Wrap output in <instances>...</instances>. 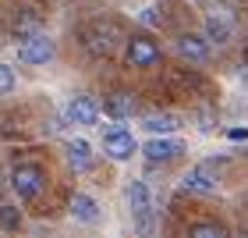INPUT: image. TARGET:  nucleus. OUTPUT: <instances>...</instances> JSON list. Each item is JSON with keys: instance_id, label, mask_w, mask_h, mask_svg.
Masks as SVG:
<instances>
[{"instance_id": "0eeeda50", "label": "nucleus", "mask_w": 248, "mask_h": 238, "mask_svg": "<svg viewBox=\"0 0 248 238\" xmlns=\"http://www.w3.org/2000/svg\"><path fill=\"white\" fill-rule=\"evenodd\" d=\"M177 53H181V57H188V61H195V64H206V61H209L206 39H202V36H191V32L177 36Z\"/></svg>"}, {"instance_id": "2eb2a0df", "label": "nucleus", "mask_w": 248, "mask_h": 238, "mask_svg": "<svg viewBox=\"0 0 248 238\" xmlns=\"http://www.w3.org/2000/svg\"><path fill=\"white\" fill-rule=\"evenodd\" d=\"M11 89H15V68L0 64V96H7Z\"/></svg>"}, {"instance_id": "9d476101", "label": "nucleus", "mask_w": 248, "mask_h": 238, "mask_svg": "<svg viewBox=\"0 0 248 238\" xmlns=\"http://www.w3.org/2000/svg\"><path fill=\"white\" fill-rule=\"evenodd\" d=\"M67 164L75 167V171H89L93 167V150H89V142L85 139H67Z\"/></svg>"}, {"instance_id": "9b49d317", "label": "nucleus", "mask_w": 248, "mask_h": 238, "mask_svg": "<svg viewBox=\"0 0 248 238\" xmlns=\"http://www.w3.org/2000/svg\"><path fill=\"white\" fill-rule=\"evenodd\" d=\"M71 217L82 221V224H96L99 221V206L93 196H85V192H78V196L71 199Z\"/></svg>"}, {"instance_id": "1a4fd4ad", "label": "nucleus", "mask_w": 248, "mask_h": 238, "mask_svg": "<svg viewBox=\"0 0 248 238\" xmlns=\"http://www.w3.org/2000/svg\"><path fill=\"white\" fill-rule=\"evenodd\" d=\"M142 153L149 156V160H174V156L185 153V146L181 142H170V139H149L142 146Z\"/></svg>"}, {"instance_id": "423d86ee", "label": "nucleus", "mask_w": 248, "mask_h": 238, "mask_svg": "<svg viewBox=\"0 0 248 238\" xmlns=\"http://www.w3.org/2000/svg\"><path fill=\"white\" fill-rule=\"evenodd\" d=\"M185 188H188V192H202V196L217 192V174H213V167H209V164L191 167V171L185 174Z\"/></svg>"}, {"instance_id": "a211bd4d", "label": "nucleus", "mask_w": 248, "mask_h": 238, "mask_svg": "<svg viewBox=\"0 0 248 238\" xmlns=\"http://www.w3.org/2000/svg\"><path fill=\"white\" fill-rule=\"evenodd\" d=\"M231 139H248V128H234V132H231Z\"/></svg>"}, {"instance_id": "20e7f679", "label": "nucleus", "mask_w": 248, "mask_h": 238, "mask_svg": "<svg viewBox=\"0 0 248 238\" xmlns=\"http://www.w3.org/2000/svg\"><path fill=\"white\" fill-rule=\"evenodd\" d=\"M11 185H15V192L21 199H32L43 188V171H39V167H32V164H21V167L11 171Z\"/></svg>"}, {"instance_id": "f3484780", "label": "nucleus", "mask_w": 248, "mask_h": 238, "mask_svg": "<svg viewBox=\"0 0 248 238\" xmlns=\"http://www.w3.org/2000/svg\"><path fill=\"white\" fill-rule=\"evenodd\" d=\"M0 224H4V228H18V224H21V213H18L15 206H0Z\"/></svg>"}, {"instance_id": "4468645a", "label": "nucleus", "mask_w": 248, "mask_h": 238, "mask_svg": "<svg viewBox=\"0 0 248 238\" xmlns=\"http://www.w3.org/2000/svg\"><path fill=\"white\" fill-rule=\"evenodd\" d=\"M206 32H209V39L227 43V39H231V18L217 21V15H209V18H206Z\"/></svg>"}, {"instance_id": "ddd939ff", "label": "nucleus", "mask_w": 248, "mask_h": 238, "mask_svg": "<svg viewBox=\"0 0 248 238\" xmlns=\"http://www.w3.org/2000/svg\"><path fill=\"white\" fill-rule=\"evenodd\" d=\"M142 128L153 132V135H167V132H177V128H181V121H177L174 114H149V118L142 121Z\"/></svg>"}, {"instance_id": "dca6fc26", "label": "nucleus", "mask_w": 248, "mask_h": 238, "mask_svg": "<svg viewBox=\"0 0 248 238\" xmlns=\"http://www.w3.org/2000/svg\"><path fill=\"white\" fill-rule=\"evenodd\" d=\"M191 235H195V238H220L223 228H220V224H195V228H191Z\"/></svg>"}, {"instance_id": "7ed1b4c3", "label": "nucleus", "mask_w": 248, "mask_h": 238, "mask_svg": "<svg viewBox=\"0 0 248 238\" xmlns=\"http://www.w3.org/2000/svg\"><path fill=\"white\" fill-rule=\"evenodd\" d=\"M53 53H57V47H53L50 36H29L18 50V61L21 64H46V61H53Z\"/></svg>"}, {"instance_id": "f8f14e48", "label": "nucleus", "mask_w": 248, "mask_h": 238, "mask_svg": "<svg viewBox=\"0 0 248 238\" xmlns=\"http://www.w3.org/2000/svg\"><path fill=\"white\" fill-rule=\"evenodd\" d=\"M131 110H135V100H131L128 93H114V96H107V114L114 118V121L131 118Z\"/></svg>"}, {"instance_id": "39448f33", "label": "nucleus", "mask_w": 248, "mask_h": 238, "mask_svg": "<svg viewBox=\"0 0 248 238\" xmlns=\"http://www.w3.org/2000/svg\"><path fill=\"white\" fill-rule=\"evenodd\" d=\"M128 61L135 68H149V64L160 61V47H156L149 36H131V43H128Z\"/></svg>"}, {"instance_id": "6e6552de", "label": "nucleus", "mask_w": 248, "mask_h": 238, "mask_svg": "<svg viewBox=\"0 0 248 238\" xmlns=\"http://www.w3.org/2000/svg\"><path fill=\"white\" fill-rule=\"evenodd\" d=\"M96 118H99V107L89 96H75L71 103H67V121H75V124H96Z\"/></svg>"}, {"instance_id": "f03ea898", "label": "nucleus", "mask_w": 248, "mask_h": 238, "mask_svg": "<svg viewBox=\"0 0 248 238\" xmlns=\"http://www.w3.org/2000/svg\"><path fill=\"white\" fill-rule=\"evenodd\" d=\"M103 153L110 160H131V153H139V142H135V135L128 128H107L103 135Z\"/></svg>"}, {"instance_id": "f257e3e1", "label": "nucleus", "mask_w": 248, "mask_h": 238, "mask_svg": "<svg viewBox=\"0 0 248 238\" xmlns=\"http://www.w3.org/2000/svg\"><path fill=\"white\" fill-rule=\"evenodd\" d=\"M128 206L135 213V228L149 231L153 228V196H149V188H145V181H131L128 185Z\"/></svg>"}]
</instances>
